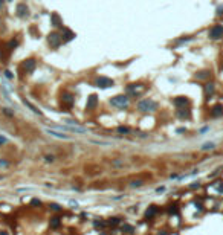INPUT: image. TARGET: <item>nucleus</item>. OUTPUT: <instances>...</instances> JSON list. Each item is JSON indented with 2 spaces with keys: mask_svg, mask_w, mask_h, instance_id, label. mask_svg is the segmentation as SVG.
Wrapping results in <instances>:
<instances>
[{
  "mask_svg": "<svg viewBox=\"0 0 223 235\" xmlns=\"http://www.w3.org/2000/svg\"><path fill=\"white\" fill-rule=\"evenodd\" d=\"M51 209H53V211H60L61 208H60L58 205H55V203H53V205H51Z\"/></svg>",
  "mask_w": 223,
  "mask_h": 235,
  "instance_id": "4be33fe9",
  "label": "nucleus"
},
{
  "mask_svg": "<svg viewBox=\"0 0 223 235\" xmlns=\"http://www.w3.org/2000/svg\"><path fill=\"white\" fill-rule=\"evenodd\" d=\"M61 41H63V40H61V37H60L57 32H52L49 35V43H51V46H53V48H58Z\"/></svg>",
  "mask_w": 223,
  "mask_h": 235,
  "instance_id": "39448f33",
  "label": "nucleus"
},
{
  "mask_svg": "<svg viewBox=\"0 0 223 235\" xmlns=\"http://www.w3.org/2000/svg\"><path fill=\"white\" fill-rule=\"evenodd\" d=\"M63 104H66V105H72L73 104V98H72V95H69V93H66V95L63 96Z\"/></svg>",
  "mask_w": 223,
  "mask_h": 235,
  "instance_id": "9b49d317",
  "label": "nucleus"
},
{
  "mask_svg": "<svg viewBox=\"0 0 223 235\" xmlns=\"http://www.w3.org/2000/svg\"><path fill=\"white\" fill-rule=\"evenodd\" d=\"M122 231L127 232V234H132V232H134V227L130 226V224H124V226H122Z\"/></svg>",
  "mask_w": 223,
  "mask_h": 235,
  "instance_id": "2eb2a0df",
  "label": "nucleus"
},
{
  "mask_svg": "<svg viewBox=\"0 0 223 235\" xmlns=\"http://www.w3.org/2000/svg\"><path fill=\"white\" fill-rule=\"evenodd\" d=\"M96 102H98V98L95 95H92L89 98V101H87V109H95L96 107Z\"/></svg>",
  "mask_w": 223,
  "mask_h": 235,
  "instance_id": "6e6552de",
  "label": "nucleus"
},
{
  "mask_svg": "<svg viewBox=\"0 0 223 235\" xmlns=\"http://www.w3.org/2000/svg\"><path fill=\"white\" fill-rule=\"evenodd\" d=\"M188 104V99L185 96H179V98H176L174 99V105L176 107H180V105H186Z\"/></svg>",
  "mask_w": 223,
  "mask_h": 235,
  "instance_id": "1a4fd4ad",
  "label": "nucleus"
},
{
  "mask_svg": "<svg viewBox=\"0 0 223 235\" xmlns=\"http://www.w3.org/2000/svg\"><path fill=\"white\" fill-rule=\"evenodd\" d=\"M132 185H133V186H139V185H142V182H141V180H138V182H133Z\"/></svg>",
  "mask_w": 223,
  "mask_h": 235,
  "instance_id": "393cba45",
  "label": "nucleus"
},
{
  "mask_svg": "<svg viewBox=\"0 0 223 235\" xmlns=\"http://www.w3.org/2000/svg\"><path fill=\"white\" fill-rule=\"evenodd\" d=\"M35 66H37V63L34 61V60H28V61H25V69H26V72H32L34 69H35Z\"/></svg>",
  "mask_w": 223,
  "mask_h": 235,
  "instance_id": "423d86ee",
  "label": "nucleus"
},
{
  "mask_svg": "<svg viewBox=\"0 0 223 235\" xmlns=\"http://www.w3.org/2000/svg\"><path fill=\"white\" fill-rule=\"evenodd\" d=\"M214 148V144H211V142H209V144H205L203 147H202V150H212Z\"/></svg>",
  "mask_w": 223,
  "mask_h": 235,
  "instance_id": "aec40b11",
  "label": "nucleus"
},
{
  "mask_svg": "<svg viewBox=\"0 0 223 235\" xmlns=\"http://www.w3.org/2000/svg\"><path fill=\"white\" fill-rule=\"evenodd\" d=\"M205 92H206V95H211V93L214 92V86L212 84H206L205 86Z\"/></svg>",
  "mask_w": 223,
  "mask_h": 235,
  "instance_id": "f3484780",
  "label": "nucleus"
},
{
  "mask_svg": "<svg viewBox=\"0 0 223 235\" xmlns=\"http://www.w3.org/2000/svg\"><path fill=\"white\" fill-rule=\"evenodd\" d=\"M31 203H32V205H35V206H37V205L40 206V200H37V199H34V200L31 201Z\"/></svg>",
  "mask_w": 223,
  "mask_h": 235,
  "instance_id": "5701e85b",
  "label": "nucleus"
},
{
  "mask_svg": "<svg viewBox=\"0 0 223 235\" xmlns=\"http://www.w3.org/2000/svg\"><path fill=\"white\" fill-rule=\"evenodd\" d=\"M0 235H8V234H6V232H0Z\"/></svg>",
  "mask_w": 223,
  "mask_h": 235,
  "instance_id": "cd10ccee",
  "label": "nucleus"
},
{
  "mask_svg": "<svg viewBox=\"0 0 223 235\" xmlns=\"http://www.w3.org/2000/svg\"><path fill=\"white\" fill-rule=\"evenodd\" d=\"M220 115H223V107L219 104V105H215V107H212V110H211V116H220Z\"/></svg>",
  "mask_w": 223,
  "mask_h": 235,
  "instance_id": "0eeeda50",
  "label": "nucleus"
},
{
  "mask_svg": "<svg viewBox=\"0 0 223 235\" xmlns=\"http://www.w3.org/2000/svg\"><path fill=\"white\" fill-rule=\"evenodd\" d=\"M206 76H208V72H200L197 75V78H206Z\"/></svg>",
  "mask_w": 223,
  "mask_h": 235,
  "instance_id": "412c9836",
  "label": "nucleus"
},
{
  "mask_svg": "<svg viewBox=\"0 0 223 235\" xmlns=\"http://www.w3.org/2000/svg\"><path fill=\"white\" fill-rule=\"evenodd\" d=\"M162 235H167V234H162Z\"/></svg>",
  "mask_w": 223,
  "mask_h": 235,
  "instance_id": "c85d7f7f",
  "label": "nucleus"
},
{
  "mask_svg": "<svg viewBox=\"0 0 223 235\" xmlns=\"http://www.w3.org/2000/svg\"><path fill=\"white\" fill-rule=\"evenodd\" d=\"M110 104L115 105V107H119V109H124V107L128 104V98L124 96V95H118L110 99Z\"/></svg>",
  "mask_w": 223,
  "mask_h": 235,
  "instance_id": "f03ea898",
  "label": "nucleus"
},
{
  "mask_svg": "<svg viewBox=\"0 0 223 235\" xmlns=\"http://www.w3.org/2000/svg\"><path fill=\"white\" fill-rule=\"evenodd\" d=\"M46 160H48V162H52L53 157H52V156H46Z\"/></svg>",
  "mask_w": 223,
  "mask_h": 235,
  "instance_id": "a878e982",
  "label": "nucleus"
},
{
  "mask_svg": "<svg viewBox=\"0 0 223 235\" xmlns=\"http://www.w3.org/2000/svg\"><path fill=\"white\" fill-rule=\"evenodd\" d=\"M73 37H75V35H73V32H70L69 29H66L64 31V35L61 37V40H63V41H70Z\"/></svg>",
  "mask_w": 223,
  "mask_h": 235,
  "instance_id": "9d476101",
  "label": "nucleus"
},
{
  "mask_svg": "<svg viewBox=\"0 0 223 235\" xmlns=\"http://www.w3.org/2000/svg\"><path fill=\"white\" fill-rule=\"evenodd\" d=\"M51 226H52V227H58V226H60V218H58V217L51 218Z\"/></svg>",
  "mask_w": 223,
  "mask_h": 235,
  "instance_id": "dca6fc26",
  "label": "nucleus"
},
{
  "mask_svg": "<svg viewBox=\"0 0 223 235\" xmlns=\"http://www.w3.org/2000/svg\"><path fill=\"white\" fill-rule=\"evenodd\" d=\"M222 35H223V26L215 25V26H212V28L209 29V38H211V40H217Z\"/></svg>",
  "mask_w": 223,
  "mask_h": 235,
  "instance_id": "7ed1b4c3",
  "label": "nucleus"
},
{
  "mask_svg": "<svg viewBox=\"0 0 223 235\" xmlns=\"http://www.w3.org/2000/svg\"><path fill=\"white\" fill-rule=\"evenodd\" d=\"M156 211H158V209H156V206H151L150 209L147 211V217H151V215H154V214H156Z\"/></svg>",
  "mask_w": 223,
  "mask_h": 235,
  "instance_id": "a211bd4d",
  "label": "nucleus"
},
{
  "mask_svg": "<svg viewBox=\"0 0 223 235\" xmlns=\"http://www.w3.org/2000/svg\"><path fill=\"white\" fill-rule=\"evenodd\" d=\"M28 14V8L25 5H18V15H25Z\"/></svg>",
  "mask_w": 223,
  "mask_h": 235,
  "instance_id": "4468645a",
  "label": "nucleus"
},
{
  "mask_svg": "<svg viewBox=\"0 0 223 235\" xmlns=\"http://www.w3.org/2000/svg\"><path fill=\"white\" fill-rule=\"evenodd\" d=\"M49 134H52V136H55L58 139H69V136H66V134H61V133H57V131H53V130H48Z\"/></svg>",
  "mask_w": 223,
  "mask_h": 235,
  "instance_id": "f8f14e48",
  "label": "nucleus"
},
{
  "mask_svg": "<svg viewBox=\"0 0 223 235\" xmlns=\"http://www.w3.org/2000/svg\"><path fill=\"white\" fill-rule=\"evenodd\" d=\"M6 142V139L5 137H0V144H5Z\"/></svg>",
  "mask_w": 223,
  "mask_h": 235,
  "instance_id": "bb28decb",
  "label": "nucleus"
},
{
  "mask_svg": "<svg viewBox=\"0 0 223 235\" xmlns=\"http://www.w3.org/2000/svg\"><path fill=\"white\" fill-rule=\"evenodd\" d=\"M118 133H121V134H127V133H128V128H127V127H118Z\"/></svg>",
  "mask_w": 223,
  "mask_h": 235,
  "instance_id": "6ab92c4d",
  "label": "nucleus"
},
{
  "mask_svg": "<svg viewBox=\"0 0 223 235\" xmlns=\"http://www.w3.org/2000/svg\"><path fill=\"white\" fill-rule=\"evenodd\" d=\"M96 86L101 87V89H107V87H112L113 86V81L110 78H106V76H101L96 79Z\"/></svg>",
  "mask_w": 223,
  "mask_h": 235,
  "instance_id": "20e7f679",
  "label": "nucleus"
},
{
  "mask_svg": "<svg viewBox=\"0 0 223 235\" xmlns=\"http://www.w3.org/2000/svg\"><path fill=\"white\" fill-rule=\"evenodd\" d=\"M51 20H52V25H53V26H60V25H61V20H60L58 14H52Z\"/></svg>",
  "mask_w": 223,
  "mask_h": 235,
  "instance_id": "ddd939ff",
  "label": "nucleus"
},
{
  "mask_svg": "<svg viewBox=\"0 0 223 235\" xmlns=\"http://www.w3.org/2000/svg\"><path fill=\"white\" fill-rule=\"evenodd\" d=\"M118 221H119V218H112V220H110V224H116Z\"/></svg>",
  "mask_w": 223,
  "mask_h": 235,
  "instance_id": "b1692460",
  "label": "nucleus"
},
{
  "mask_svg": "<svg viewBox=\"0 0 223 235\" xmlns=\"http://www.w3.org/2000/svg\"><path fill=\"white\" fill-rule=\"evenodd\" d=\"M158 109V102L153 99H144L138 104V110L139 112H154Z\"/></svg>",
  "mask_w": 223,
  "mask_h": 235,
  "instance_id": "f257e3e1",
  "label": "nucleus"
}]
</instances>
